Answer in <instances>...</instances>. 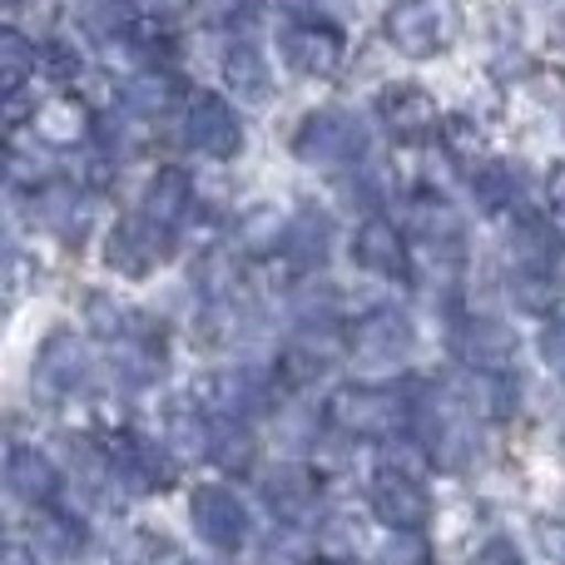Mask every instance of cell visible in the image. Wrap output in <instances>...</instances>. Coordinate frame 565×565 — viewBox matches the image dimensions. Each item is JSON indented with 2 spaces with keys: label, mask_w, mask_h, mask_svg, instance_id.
I'll return each mask as SVG.
<instances>
[{
  "label": "cell",
  "mask_w": 565,
  "mask_h": 565,
  "mask_svg": "<svg viewBox=\"0 0 565 565\" xmlns=\"http://www.w3.org/2000/svg\"><path fill=\"white\" fill-rule=\"evenodd\" d=\"M189 209H194V184H189V174H184V169H159L139 214L154 218L159 228H169V234H174V228L189 218Z\"/></svg>",
  "instance_id": "obj_10"
},
{
  "label": "cell",
  "mask_w": 565,
  "mask_h": 565,
  "mask_svg": "<svg viewBox=\"0 0 565 565\" xmlns=\"http://www.w3.org/2000/svg\"><path fill=\"white\" fill-rule=\"evenodd\" d=\"M35 129L50 145H70V139L85 135V109H79L75 99H50V105L35 109Z\"/></svg>",
  "instance_id": "obj_18"
},
{
  "label": "cell",
  "mask_w": 565,
  "mask_h": 565,
  "mask_svg": "<svg viewBox=\"0 0 565 565\" xmlns=\"http://www.w3.org/2000/svg\"><path fill=\"white\" fill-rule=\"evenodd\" d=\"M278 50L298 75H312V79L338 75L342 60H348L342 30L332 25V20H292V25L278 35Z\"/></svg>",
  "instance_id": "obj_3"
},
{
  "label": "cell",
  "mask_w": 565,
  "mask_h": 565,
  "mask_svg": "<svg viewBox=\"0 0 565 565\" xmlns=\"http://www.w3.org/2000/svg\"><path fill=\"white\" fill-rule=\"evenodd\" d=\"M174 95H179V79H174V75H159V70H149V75H139L135 85H129L125 105L139 109V115H164V109L174 105Z\"/></svg>",
  "instance_id": "obj_21"
},
{
  "label": "cell",
  "mask_w": 565,
  "mask_h": 565,
  "mask_svg": "<svg viewBox=\"0 0 565 565\" xmlns=\"http://www.w3.org/2000/svg\"><path fill=\"white\" fill-rule=\"evenodd\" d=\"M194 526H199V536L214 541V546H234V541L244 536V511L234 507L228 491L209 487L194 497Z\"/></svg>",
  "instance_id": "obj_13"
},
{
  "label": "cell",
  "mask_w": 565,
  "mask_h": 565,
  "mask_svg": "<svg viewBox=\"0 0 565 565\" xmlns=\"http://www.w3.org/2000/svg\"><path fill=\"white\" fill-rule=\"evenodd\" d=\"M551 209H556V218L565 224V169L551 174Z\"/></svg>",
  "instance_id": "obj_26"
},
{
  "label": "cell",
  "mask_w": 565,
  "mask_h": 565,
  "mask_svg": "<svg viewBox=\"0 0 565 565\" xmlns=\"http://www.w3.org/2000/svg\"><path fill=\"white\" fill-rule=\"evenodd\" d=\"M10 487L25 501H45L50 487H55V471H50V461L35 457V451H15V457H10Z\"/></svg>",
  "instance_id": "obj_20"
},
{
  "label": "cell",
  "mask_w": 565,
  "mask_h": 565,
  "mask_svg": "<svg viewBox=\"0 0 565 565\" xmlns=\"http://www.w3.org/2000/svg\"><path fill=\"white\" fill-rule=\"evenodd\" d=\"M298 15H312V20H352L362 10V0H288Z\"/></svg>",
  "instance_id": "obj_23"
},
{
  "label": "cell",
  "mask_w": 565,
  "mask_h": 565,
  "mask_svg": "<svg viewBox=\"0 0 565 565\" xmlns=\"http://www.w3.org/2000/svg\"><path fill=\"white\" fill-rule=\"evenodd\" d=\"M282 248H288L298 264H312V258H322V248H328V224L312 214L292 218V224L282 228Z\"/></svg>",
  "instance_id": "obj_22"
},
{
  "label": "cell",
  "mask_w": 565,
  "mask_h": 565,
  "mask_svg": "<svg viewBox=\"0 0 565 565\" xmlns=\"http://www.w3.org/2000/svg\"><path fill=\"white\" fill-rule=\"evenodd\" d=\"M382 30H387V40L397 45V55L431 60V55H441V50H451V40H457V30H461V15L451 0H397V6L387 10V20H382Z\"/></svg>",
  "instance_id": "obj_1"
},
{
  "label": "cell",
  "mask_w": 565,
  "mask_h": 565,
  "mask_svg": "<svg viewBox=\"0 0 565 565\" xmlns=\"http://www.w3.org/2000/svg\"><path fill=\"white\" fill-rule=\"evenodd\" d=\"M332 422L352 431H387L397 422V397L382 387H342L332 397Z\"/></svg>",
  "instance_id": "obj_9"
},
{
  "label": "cell",
  "mask_w": 565,
  "mask_h": 565,
  "mask_svg": "<svg viewBox=\"0 0 565 565\" xmlns=\"http://www.w3.org/2000/svg\"><path fill=\"white\" fill-rule=\"evenodd\" d=\"M0 65H6V99H15L25 89V75L40 70V50H30V40L20 30H6L0 40Z\"/></svg>",
  "instance_id": "obj_19"
},
{
  "label": "cell",
  "mask_w": 565,
  "mask_h": 565,
  "mask_svg": "<svg viewBox=\"0 0 565 565\" xmlns=\"http://www.w3.org/2000/svg\"><path fill=\"white\" fill-rule=\"evenodd\" d=\"M511 298H516V308H526V312H551L561 302V278L551 274L546 264H526L511 274Z\"/></svg>",
  "instance_id": "obj_16"
},
{
  "label": "cell",
  "mask_w": 565,
  "mask_h": 565,
  "mask_svg": "<svg viewBox=\"0 0 565 565\" xmlns=\"http://www.w3.org/2000/svg\"><path fill=\"white\" fill-rule=\"evenodd\" d=\"M541 348H546V358L556 362V367H565V322H556V328H546Z\"/></svg>",
  "instance_id": "obj_24"
},
{
  "label": "cell",
  "mask_w": 565,
  "mask_h": 565,
  "mask_svg": "<svg viewBox=\"0 0 565 565\" xmlns=\"http://www.w3.org/2000/svg\"><path fill=\"white\" fill-rule=\"evenodd\" d=\"M407 348H412V322L392 308L362 318L358 332H352V352H358L367 367H392V362L407 358Z\"/></svg>",
  "instance_id": "obj_7"
},
{
  "label": "cell",
  "mask_w": 565,
  "mask_h": 565,
  "mask_svg": "<svg viewBox=\"0 0 565 565\" xmlns=\"http://www.w3.org/2000/svg\"><path fill=\"white\" fill-rule=\"evenodd\" d=\"M556 45H561V50H565V15H561V20H556Z\"/></svg>",
  "instance_id": "obj_27"
},
{
  "label": "cell",
  "mask_w": 565,
  "mask_h": 565,
  "mask_svg": "<svg viewBox=\"0 0 565 565\" xmlns=\"http://www.w3.org/2000/svg\"><path fill=\"white\" fill-rule=\"evenodd\" d=\"M352 258H358V268H367V274H377V278L407 274V248H402L397 224H387V218H367V224L358 228V238H352Z\"/></svg>",
  "instance_id": "obj_8"
},
{
  "label": "cell",
  "mask_w": 565,
  "mask_h": 565,
  "mask_svg": "<svg viewBox=\"0 0 565 565\" xmlns=\"http://www.w3.org/2000/svg\"><path fill=\"white\" fill-rule=\"evenodd\" d=\"M471 194H477V204L487 209V214H511V209L521 204V194H526V179L511 164H487L471 174Z\"/></svg>",
  "instance_id": "obj_14"
},
{
  "label": "cell",
  "mask_w": 565,
  "mask_h": 565,
  "mask_svg": "<svg viewBox=\"0 0 565 565\" xmlns=\"http://www.w3.org/2000/svg\"><path fill=\"white\" fill-rule=\"evenodd\" d=\"M377 115H382V125L392 129V139H402V145L431 139L441 125L437 99H431L422 85H387L377 95Z\"/></svg>",
  "instance_id": "obj_5"
},
{
  "label": "cell",
  "mask_w": 565,
  "mask_h": 565,
  "mask_svg": "<svg viewBox=\"0 0 565 565\" xmlns=\"http://www.w3.org/2000/svg\"><path fill=\"white\" fill-rule=\"evenodd\" d=\"M302 164H358L362 149H367V135L352 115L342 109H312L298 125V139H292Z\"/></svg>",
  "instance_id": "obj_2"
},
{
  "label": "cell",
  "mask_w": 565,
  "mask_h": 565,
  "mask_svg": "<svg viewBox=\"0 0 565 565\" xmlns=\"http://www.w3.org/2000/svg\"><path fill=\"white\" fill-rule=\"evenodd\" d=\"M224 85L234 89L244 105H264L268 89H274L264 55H258L248 40H234V45H228V55H224Z\"/></svg>",
  "instance_id": "obj_12"
},
{
  "label": "cell",
  "mask_w": 565,
  "mask_h": 565,
  "mask_svg": "<svg viewBox=\"0 0 565 565\" xmlns=\"http://www.w3.org/2000/svg\"><path fill=\"white\" fill-rule=\"evenodd\" d=\"M377 507H382V516L397 521V526H422V521H427V497H422V487L407 471H387V477L377 481Z\"/></svg>",
  "instance_id": "obj_15"
},
{
  "label": "cell",
  "mask_w": 565,
  "mask_h": 565,
  "mask_svg": "<svg viewBox=\"0 0 565 565\" xmlns=\"http://www.w3.org/2000/svg\"><path fill=\"white\" fill-rule=\"evenodd\" d=\"M184 135H189V145L209 159H234L238 149H244V129H238L234 105H228L224 95H204V89L189 99Z\"/></svg>",
  "instance_id": "obj_4"
},
{
  "label": "cell",
  "mask_w": 565,
  "mask_h": 565,
  "mask_svg": "<svg viewBox=\"0 0 565 565\" xmlns=\"http://www.w3.org/2000/svg\"><path fill=\"white\" fill-rule=\"evenodd\" d=\"M169 228H159L154 218H129V224H119L115 228V238H109V264L115 268H125V274H149V268H159L164 264V254H169Z\"/></svg>",
  "instance_id": "obj_6"
},
{
  "label": "cell",
  "mask_w": 565,
  "mask_h": 565,
  "mask_svg": "<svg viewBox=\"0 0 565 565\" xmlns=\"http://www.w3.org/2000/svg\"><path fill=\"white\" fill-rule=\"evenodd\" d=\"M35 372L50 382V387H75V382L85 377V352L75 348V338H55L45 352H40Z\"/></svg>",
  "instance_id": "obj_17"
},
{
  "label": "cell",
  "mask_w": 565,
  "mask_h": 565,
  "mask_svg": "<svg viewBox=\"0 0 565 565\" xmlns=\"http://www.w3.org/2000/svg\"><path fill=\"white\" fill-rule=\"evenodd\" d=\"M477 565H521V561H516V551H507V546H487L477 556Z\"/></svg>",
  "instance_id": "obj_25"
},
{
  "label": "cell",
  "mask_w": 565,
  "mask_h": 565,
  "mask_svg": "<svg viewBox=\"0 0 565 565\" xmlns=\"http://www.w3.org/2000/svg\"><path fill=\"white\" fill-rule=\"evenodd\" d=\"M457 352L471 362V367L481 372H501L511 367V358H516V342H511V332L501 328V322H467V328L457 332Z\"/></svg>",
  "instance_id": "obj_11"
}]
</instances>
